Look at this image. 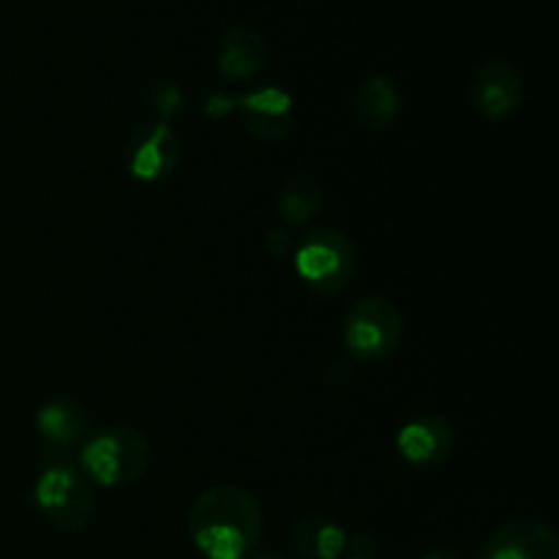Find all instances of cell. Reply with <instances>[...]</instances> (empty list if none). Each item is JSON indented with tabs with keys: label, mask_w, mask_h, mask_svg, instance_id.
<instances>
[{
	"label": "cell",
	"mask_w": 559,
	"mask_h": 559,
	"mask_svg": "<svg viewBox=\"0 0 559 559\" xmlns=\"http://www.w3.org/2000/svg\"><path fill=\"white\" fill-rule=\"evenodd\" d=\"M262 508L240 486H211L189 511V535L207 559H243L262 538Z\"/></svg>",
	"instance_id": "1"
},
{
	"label": "cell",
	"mask_w": 559,
	"mask_h": 559,
	"mask_svg": "<svg viewBox=\"0 0 559 559\" xmlns=\"http://www.w3.org/2000/svg\"><path fill=\"white\" fill-rule=\"evenodd\" d=\"M153 462L151 440L134 426H107V429L87 435L80 445V469L85 478L120 489L131 486L147 473Z\"/></svg>",
	"instance_id": "2"
},
{
	"label": "cell",
	"mask_w": 559,
	"mask_h": 559,
	"mask_svg": "<svg viewBox=\"0 0 559 559\" xmlns=\"http://www.w3.org/2000/svg\"><path fill=\"white\" fill-rule=\"evenodd\" d=\"M36 506L55 527L66 533H82L96 516V497L91 480L71 459V453H52L36 480Z\"/></svg>",
	"instance_id": "3"
},
{
	"label": "cell",
	"mask_w": 559,
	"mask_h": 559,
	"mask_svg": "<svg viewBox=\"0 0 559 559\" xmlns=\"http://www.w3.org/2000/svg\"><path fill=\"white\" fill-rule=\"evenodd\" d=\"M295 271L320 298H336L353 284L358 271L355 246L342 229L317 227L295 246Z\"/></svg>",
	"instance_id": "4"
},
{
	"label": "cell",
	"mask_w": 559,
	"mask_h": 559,
	"mask_svg": "<svg viewBox=\"0 0 559 559\" xmlns=\"http://www.w3.org/2000/svg\"><path fill=\"white\" fill-rule=\"evenodd\" d=\"M342 338L347 353L360 364H382L391 358L404 338V317L393 300L369 295L358 300L344 317Z\"/></svg>",
	"instance_id": "5"
},
{
	"label": "cell",
	"mask_w": 559,
	"mask_h": 559,
	"mask_svg": "<svg viewBox=\"0 0 559 559\" xmlns=\"http://www.w3.org/2000/svg\"><path fill=\"white\" fill-rule=\"evenodd\" d=\"M180 156H183L180 136L162 120L140 126L129 136L123 151L126 169L131 173V178L142 180V183H158V180L169 178L178 169Z\"/></svg>",
	"instance_id": "6"
},
{
	"label": "cell",
	"mask_w": 559,
	"mask_h": 559,
	"mask_svg": "<svg viewBox=\"0 0 559 559\" xmlns=\"http://www.w3.org/2000/svg\"><path fill=\"white\" fill-rule=\"evenodd\" d=\"M456 445V429L451 418L440 413H420L409 418L396 435L399 456L415 469H435L451 459Z\"/></svg>",
	"instance_id": "7"
},
{
	"label": "cell",
	"mask_w": 559,
	"mask_h": 559,
	"mask_svg": "<svg viewBox=\"0 0 559 559\" xmlns=\"http://www.w3.org/2000/svg\"><path fill=\"white\" fill-rule=\"evenodd\" d=\"M478 559H559V538L551 524L513 519L491 533Z\"/></svg>",
	"instance_id": "8"
},
{
	"label": "cell",
	"mask_w": 559,
	"mask_h": 559,
	"mask_svg": "<svg viewBox=\"0 0 559 559\" xmlns=\"http://www.w3.org/2000/svg\"><path fill=\"white\" fill-rule=\"evenodd\" d=\"M235 107L240 109L246 131L265 145L282 142L295 123L293 96L278 85L254 87L240 96Z\"/></svg>",
	"instance_id": "9"
},
{
	"label": "cell",
	"mask_w": 559,
	"mask_h": 559,
	"mask_svg": "<svg viewBox=\"0 0 559 559\" xmlns=\"http://www.w3.org/2000/svg\"><path fill=\"white\" fill-rule=\"evenodd\" d=\"M469 96L480 118L506 120L522 104V74L508 60H486L475 69Z\"/></svg>",
	"instance_id": "10"
},
{
	"label": "cell",
	"mask_w": 559,
	"mask_h": 559,
	"mask_svg": "<svg viewBox=\"0 0 559 559\" xmlns=\"http://www.w3.org/2000/svg\"><path fill=\"white\" fill-rule=\"evenodd\" d=\"M33 424L52 453H71L91 435V413L74 399H52L41 404Z\"/></svg>",
	"instance_id": "11"
},
{
	"label": "cell",
	"mask_w": 559,
	"mask_h": 559,
	"mask_svg": "<svg viewBox=\"0 0 559 559\" xmlns=\"http://www.w3.org/2000/svg\"><path fill=\"white\" fill-rule=\"evenodd\" d=\"M267 63V41L249 25H235L218 44L216 66L227 80H249Z\"/></svg>",
	"instance_id": "12"
},
{
	"label": "cell",
	"mask_w": 559,
	"mask_h": 559,
	"mask_svg": "<svg viewBox=\"0 0 559 559\" xmlns=\"http://www.w3.org/2000/svg\"><path fill=\"white\" fill-rule=\"evenodd\" d=\"M399 109H402V93L388 76L374 74L360 82L358 93H355V118L364 129H391L393 120L399 118Z\"/></svg>",
	"instance_id": "13"
},
{
	"label": "cell",
	"mask_w": 559,
	"mask_h": 559,
	"mask_svg": "<svg viewBox=\"0 0 559 559\" xmlns=\"http://www.w3.org/2000/svg\"><path fill=\"white\" fill-rule=\"evenodd\" d=\"M289 538H293L295 551L304 559H342L349 540L342 524L333 522L331 516H320V513L298 519Z\"/></svg>",
	"instance_id": "14"
},
{
	"label": "cell",
	"mask_w": 559,
	"mask_h": 559,
	"mask_svg": "<svg viewBox=\"0 0 559 559\" xmlns=\"http://www.w3.org/2000/svg\"><path fill=\"white\" fill-rule=\"evenodd\" d=\"M278 216L287 227H304L320 213L322 207V186L311 175L293 173L282 183L276 197Z\"/></svg>",
	"instance_id": "15"
},
{
	"label": "cell",
	"mask_w": 559,
	"mask_h": 559,
	"mask_svg": "<svg viewBox=\"0 0 559 559\" xmlns=\"http://www.w3.org/2000/svg\"><path fill=\"white\" fill-rule=\"evenodd\" d=\"M183 102H186L183 87L173 80H156L145 87V104L151 107V112L156 115L162 123H167L169 118H175V115L183 109Z\"/></svg>",
	"instance_id": "16"
},
{
	"label": "cell",
	"mask_w": 559,
	"mask_h": 559,
	"mask_svg": "<svg viewBox=\"0 0 559 559\" xmlns=\"http://www.w3.org/2000/svg\"><path fill=\"white\" fill-rule=\"evenodd\" d=\"M295 238L289 229H271L265 235V251L276 260H284V257H293L295 254Z\"/></svg>",
	"instance_id": "17"
},
{
	"label": "cell",
	"mask_w": 559,
	"mask_h": 559,
	"mask_svg": "<svg viewBox=\"0 0 559 559\" xmlns=\"http://www.w3.org/2000/svg\"><path fill=\"white\" fill-rule=\"evenodd\" d=\"M347 551L353 557L349 559H374L377 551H380V544L371 533H358L355 538L347 540Z\"/></svg>",
	"instance_id": "18"
},
{
	"label": "cell",
	"mask_w": 559,
	"mask_h": 559,
	"mask_svg": "<svg viewBox=\"0 0 559 559\" xmlns=\"http://www.w3.org/2000/svg\"><path fill=\"white\" fill-rule=\"evenodd\" d=\"M235 104H238V98L224 96V93H211V96L205 98V112L211 115V118H224V115L233 112Z\"/></svg>",
	"instance_id": "19"
},
{
	"label": "cell",
	"mask_w": 559,
	"mask_h": 559,
	"mask_svg": "<svg viewBox=\"0 0 559 559\" xmlns=\"http://www.w3.org/2000/svg\"><path fill=\"white\" fill-rule=\"evenodd\" d=\"M420 559H464V557L459 555L456 549H431V551H426Z\"/></svg>",
	"instance_id": "20"
},
{
	"label": "cell",
	"mask_w": 559,
	"mask_h": 559,
	"mask_svg": "<svg viewBox=\"0 0 559 559\" xmlns=\"http://www.w3.org/2000/svg\"><path fill=\"white\" fill-rule=\"evenodd\" d=\"M243 559H293L289 555H282V551H273V549H265V551H251V555H246Z\"/></svg>",
	"instance_id": "21"
},
{
	"label": "cell",
	"mask_w": 559,
	"mask_h": 559,
	"mask_svg": "<svg viewBox=\"0 0 559 559\" xmlns=\"http://www.w3.org/2000/svg\"><path fill=\"white\" fill-rule=\"evenodd\" d=\"M38 559H49V557H38Z\"/></svg>",
	"instance_id": "22"
}]
</instances>
